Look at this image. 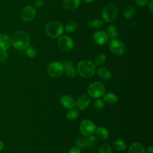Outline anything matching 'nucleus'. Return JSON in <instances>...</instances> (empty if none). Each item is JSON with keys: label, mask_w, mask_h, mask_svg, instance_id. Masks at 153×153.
Wrapping results in <instances>:
<instances>
[{"label": "nucleus", "mask_w": 153, "mask_h": 153, "mask_svg": "<svg viewBox=\"0 0 153 153\" xmlns=\"http://www.w3.org/2000/svg\"><path fill=\"white\" fill-rule=\"evenodd\" d=\"M11 44L17 50L26 49L29 44V36L25 31L16 32L12 36Z\"/></svg>", "instance_id": "nucleus-1"}, {"label": "nucleus", "mask_w": 153, "mask_h": 153, "mask_svg": "<svg viewBox=\"0 0 153 153\" xmlns=\"http://www.w3.org/2000/svg\"><path fill=\"white\" fill-rule=\"evenodd\" d=\"M96 68L93 63L87 60L79 62L77 65V71L83 78H91L95 72Z\"/></svg>", "instance_id": "nucleus-2"}, {"label": "nucleus", "mask_w": 153, "mask_h": 153, "mask_svg": "<svg viewBox=\"0 0 153 153\" xmlns=\"http://www.w3.org/2000/svg\"><path fill=\"white\" fill-rule=\"evenodd\" d=\"M87 92L90 97L93 98H99L105 94V87L102 82L94 81L88 85Z\"/></svg>", "instance_id": "nucleus-3"}, {"label": "nucleus", "mask_w": 153, "mask_h": 153, "mask_svg": "<svg viewBox=\"0 0 153 153\" xmlns=\"http://www.w3.org/2000/svg\"><path fill=\"white\" fill-rule=\"evenodd\" d=\"M45 30L50 37L56 38L62 35L63 32V27L59 22L51 21L47 25Z\"/></svg>", "instance_id": "nucleus-4"}, {"label": "nucleus", "mask_w": 153, "mask_h": 153, "mask_svg": "<svg viewBox=\"0 0 153 153\" xmlns=\"http://www.w3.org/2000/svg\"><path fill=\"white\" fill-rule=\"evenodd\" d=\"M117 15V8L116 6L112 4H108L102 11V18L107 22L114 21Z\"/></svg>", "instance_id": "nucleus-5"}, {"label": "nucleus", "mask_w": 153, "mask_h": 153, "mask_svg": "<svg viewBox=\"0 0 153 153\" xmlns=\"http://www.w3.org/2000/svg\"><path fill=\"white\" fill-rule=\"evenodd\" d=\"M47 71L50 76L58 77L62 75L64 71V66L59 62H53L48 65Z\"/></svg>", "instance_id": "nucleus-6"}, {"label": "nucleus", "mask_w": 153, "mask_h": 153, "mask_svg": "<svg viewBox=\"0 0 153 153\" xmlns=\"http://www.w3.org/2000/svg\"><path fill=\"white\" fill-rule=\"evenodd\" d=\"M109 48L110 51L117 56L123 54L126 50L124 44L120 40L117 39H112L109 42Z\"/></svg>", "instance_id": "nucleus-7"}, {"label": "nucleus", "mask_w": 153, "mask_h": 153, "mask_svg": "<svg viewBox=\"0 0 153 153\" xmlns=\"http://www.w3.org/2000/svg\"><path fill=\"white\" fill-rule=\"evenodd\" d=\"M79 130L82 135L88 136L95 131L96 126L92 121L90 120H84L80 124Z\"/></svg>", "instance_id": "nucleus-8"}, {"label": "nucleus", "mask_w": 153, "mask_h": 153, "mask_svg": "<svg viewBox=\"0 0 153 153\" xmlns=\"http://www.w3.org/2000/svg\"><path fill=\"white\" fill-rule=\"evenodd\" d=\"M35 13V10L32 6L27 5L22 10L20 13V17L24 21L29 22L33 19Z\"/></svg>", "instance_id": "nucleus-9"}, {"label": "nucleus", "mask_w": 153, "mask_h": 153, "mask_svg": "<svg viewBox=\"0 0 153 153\" xmlns=\"http://www.w3.org/2000/svg\"><path fill=\"white\" fill-rule=\"evenodd\" d=\"M59 47L64 51L71 50L74 46V42L72 39L67 36H62L59 39L57 42Z\"/></svg>", "instance_id": "nucleus-10"}, {"label": "nucleus", "mask_w": 153, "mask_h": 153, "mask_svg": "<svg viewBox=\"0 0 153 153\" xmlns=\"http://www.w3.org/2000/svg\"><path fill=\"white\" fill-rule=\"evenodd\" d=\"M90 99L89 96L86 94H82L79 96L75 102V106L78 110H84L89 105Z\"/></svg>", "instance_id": "nucleus-11"}, {"label": "nucleus", "mask_w": 153, "mask_h": 153, "mask_svg": "<svg viewBox=\"0 0 153 153\" xmlns=\"http://www.w3.org/2000/svg\"><path fill=\"white\" fill-rule=\"evenodd\" d=\"M94 41L99 45H105L108 41V36L106 33L103 31L96 32L93 36Z\"/></svg>", "instance_id": "nucleus-12"}, {"label": "nucleus", "mask_w": 153, "mask_h": 153, "mask_svg": "<svg viewBox=\"0 0 153 153\" xmlns=\"http://www.w3.org/2000/svg\"><path fill=\"white\" fill-rule=\"evenodd\" d=\"M61 105L66 109H72L75 106L74 99L69 95H64L60 97V100Z\"/></svg>", "instance_id": "nucleus-13"}, {"label": "nucleus", "mask_w": 153, "mask_h": 153, "mask_svg": "<svg viewBox=\"0 0 153 153\" xmlns=\"http://www.w3.org/2000/svg\"><path fill=\"white\" fill-rule=\"evenodd\" d=\"M63 65L64 66V71L68 77L73 78L76 76L77 71L70 62L66 61L63 63Z\"/></svg>", "instance_id": "nucleus-14"}, {"label": "nucleus", "mask_w": 153, "mask_h": 153, "mask_svg": "<svg viewBox=\"0 0 153 153\" xmlns=\"http://www.w3.org/2000/svg\"><path fill=\"white\" fill-rule=\"evenodd\" d=\"M11 44L10 36L6 34H0V50H8Z\"/></svg>", "instance_id": "nucleus-15"}, {"label": "nucleus", "mask_w": 153, "mask_h": 153, "mask_svg": "<svg viewBox=\"0 0 153 153\" xmlns=\"http://www.w3.org/2000/svg\"><path fill=\"white\" fill-rule=\"evenodd\" d=\"M81 0H63L62 5L63 7L68 10H74L79 5Z\"/></svg>", "instance_id": "nucleus-16"}, {"label": "nucleus", "mask_w": 153, "mask_h": 153, "mask_svg": "<svg viewBox=\"0 0 153 153\" xmlns=\"http://www.w3.org/2000/svg\"><path fill=\"white\" fill-rule=\"evenodd\" d=\"M129 153H145V149L143 145L139 142L132 143L128 149Z\"/></svg>", "instance_id": "nucleus-17"}, {"label": "nucleus", "mask_w": 153, "mask_h": 153, "mask_svg": "<svg viewBox=\"0 0 153 153\" xmlns=\"http://www.w3.org/2000/svg\"><path fill=\"white\" fill-rule=\"evenodd\" d=\"M97 75L103 79H109L112 77L111 72L105 67H100L97 71Z\"/></svg>", "instance_id": "nucleus-18"}, {"label": "nucleus", "mask_w": 153, "mask_h": 153, "mask_svg": "<svg viewBox=\"0 0 153 153\" xmlns=\"http://www.w3.org/2000/svg\"><path fill=\"white\" fill-rule=\"evenodd\" d=\"M96 134L97 136V137L102 140L107 139L109 136L108 130L103 127H100L96 129Z\"/></svg>", "instance_id": "nucleus-19"}, {"label": "nucleus", "mask_w": 153, "mask_h": 153, "mask_svg": "<svg viewBox=\"0 0 153 153\" xmlns=\"http://www.w3.org/2000/svg\"><path fill=\"white\" fill-rule=\"evenodd\" d=\"M113 148L117 151H123L127 148L126 142L122 139H117L115 140L113 143Z\"/></svg>", "instance_id": "nucleus-20"}, {"label": "nucleus", "mask_w": 153, "mask_h": 153, "mask_svg": "<svg viewBox=\"0 0 153 153\" xmlns=\"http://www.w3.org/2000/svg\"><path fill=\"white\" fill-rule=\"evenodd\" d=\"M104 100L108 103L114 104L118 101V97L114 93H107L104 94Z\"/></svg>", "instance_id": "nucleus-21"}, {"label": "nucleus", "mask_w": 153, "mask_h": 153, "mask_svg": "<svg viewBox=\"0 0 153 153\" xmlns=\"http://www.w3.org/2000/svg\"><path fill=\"white\" fill-rule=\"evenodd\" d=\"M135 14V10L131 5L127 6L124 10V16L127 19H132Z\"/></svg>", "instance_id": "nucleus-22"}, {"label": "nucleus", "mask_w": 153, "mask_h": 153, "mask_svg": "<svg viewBox=\"0 0 153 153\" xmlns=\"http://www.w3.org/2000/svg\"><path fill=\"white\" fill-rule=\"evenodd\" d=\"M103 22L99 19H93L87 22V26L90 28H99L103 25Z\"/></svg>", "instance_id": "nucleus-23"}, {"label": "nucleus", "mask_w": 153, "mask_h": 153, "mask_svg": "<svg viewBox=\"0 0 153 153\" xmlns=\"http://www.w3.org/2000/svg\"><path fill=\"white\" fill-rule=\"evenodd\" d=\"M87 137L85 136H79L75 140V144L79 148H84L87 146Z\"/></svg>", "instance_id": "nucleus-24"}, {"label": "nucleus", "mask_w": 153, "mask_h": 153, "mask_svg": "<svg viewBox=\"0 0 153 153\" xmlns=\"http://www.w3.org/2000/svg\"><path fill=\"white\" fill-rule=\"evenodd\" d=\"M79 115V111L76 109H69L67 112L66 116L69 120H75L78 118Z\"/></svg>", "instance_id": "nucleus-25"}, {"label": "nucleus", "mask_w": 153, "mask_h": 153, "mask_svg": "<svg viewBox=\"0 0 153 153\" xmlns=\"http://www.w3.org/2000/svg\"><path fill=\"white\" fill-rule=\"evenodd\" d=\"M106 60V56L105 54H100L99 56L96 57V58L94 60V66H100L103 65Z\"/></svg>", "instance_id": "nucleus-26"}, {"label": "nucleus", "mask_w": 153, "mask_h": 153, "mask_svg": "<svg viewBox=\"0 0 153 153\" xmlns=\"http://www.w3.org/2000/svg\"><path fill=\"white\" fill-rule=\"evenodd\" d=\"M98 143V139L97 136H91L89 137H87V146L89 148H94L97 145Z\"/></svg>", "instance_id": "nucleus-27"}, {"label": "nucleus", "mask_w": 153, "mask_h": 153, "mask_svg": "<svg viewBox=\"0 0 153 153\" xmlns=\"http://www.w3.org/2000/svg\"><path fill=\"white\" fill-rule=\"evenodd\" d=\"M105 107V103L102 99L96 100L93 104V108L96 111H101Z\"/></svg>", "instance_id": "nucleus-28"}, {"label": "nucleus", "mask_w": 153, "mask_h": 153, "mask_svg": "<svg viewBox=\"0 0 153 153\" xmlns=\"http://www.w3.org/2000/svg\"><path fill=\"white\" fill-rule=\"evenodd\" d=\"M107 35L111 38L116 37L118 35V31L114 25H109L107 29Z\"/></svg>", "instance_id": "nucleus-29"}, {"label": "nucleus", "mask_w": 153, "mask_h": 153, "mask_svg": "<svg viewBox=\"0 0 153 153\" xmlns=\"http://www.w3.org/2000/svg\"><path fill=\"white\" fill-rule=\"evenodd\" d=\"M99 153H112V148L109 145L104 143L102 144L98 149Z\"/></svg>", "instance_id": "nucleus-30"}, {"label": "nucleus", "mask_w": 153, "mask_h": 153, "mask_svg": "<svg viewBox=\"0 0 153 153\" xmlns=\"http://www.w3.org/2000/svg\"><path fill=\"white\" fill-rule=\"evenodd\" d=\"M76 28V24L74 22H70L65 26V30L67 32H74Z\"/></svg>", "instance_id": "nucleus-31"}, {"label": "nucleus", "mask_w": 153, "mask_h": 153, "mask_svg": "<svg viewBox=\"0 0 153 153\" xmlns=\"http://www.w3.org/2000/svg\"><path fill=\"white\" fill-rule=\"evenodd\" d=\"M26 53L27 56L29 57L33 58L36 54V49L34 47H33L32 46H30V47H27L26 48Z\"/></svg>", "instance_id": "nucleus-32"}, {"label": "nucleus", "mask_w": 153, "mask_h": 153, "mask_svg": "<svg viewBox=\"0 0 153 153\" xmlns=\"http://www.w3.org/2000/svg\"><path fill=\"white\" fill-rule=\"evenodd\" d=\"M8 59V53L6 50H1L0 51V62L5 63Z\"/></svg>", "instance_id": "nucleus-33"}, {"label": "nucleus", "mask_w": 153, "mask_h": 153, "mask_svg": "<svg viewBox=\"0 0 153 153\" xmlns=\"http://www.w3.org/2000/svg\"><path fill=\"white\" fill-rule=\"evenodd\" d=\"M134 3L136 5L139 7H145L148 1L147 0H134Z\"/></svg>", "instance_id": "nucleus-34"}, {"label": "nucleus", "mask_w": 153, "mask_h": 153, "mask_svg": "<svg viewBox=\"0 0 153 153\" xmlns=\"http://www.w3.org/2000/svg\"><path fill=\"white\" fill-rule=\"evenodd\" d=\"M44 4H45V2L44 0H35L33 2V5L37 8L41 7L44 6Z\"/></svg>", "instance_id": "nucleus-35"}, {"label": "nucleus", "mask_w": 153, "mask_h": 153, "mask_svg": "<svg viewBox=\"0 0 153 153\" xmlns=\"http://www.w3.org/2000/svg\"><path fill=\"white\" fill-rule=\"evenodd\" d=\"M69 153H81V152L78 148L73 147L70 149Z\"/></svg>", "instance_id": "nucleus-36"}, {"label": "nucleus", "mask_w": 153, "mask_h": 153, "mask_svg": "<svg viewBox=\"0 0 153 153\" xmlns=\"http://www.w3.org/2000/svg\"><path fill=\"white\" fill-rule=\"evenodd\" d=\"M146 153H153V148L152 146H150L147 148L146 150Z\"/></svg>", "instance_id": "nucleus-37"}, {"label": "nucleus", "mask_w": 153, "mask_h": 153, "mask_svg": "<svg viewBox=\"0 0 153 153\" xmlns=\"http://www.w3.org/2000/svg\"><path fill=\"white\" fill-rule=\"evenodd\" d=\"M152 0H151L149 2V9L151 10V12H152Z\"/></svg>", "instance_id": "nucleus-38"}, {"label": "nucleus", "mask_w": 153, "mask_h": 153, "mask_svg": "<svg viewBox=\"0 0 153 153\" xmlns=\"http://www.w3.org/2000/svg\"><path fill=\"white\" fill-rule=\"evenodd\" d=\"M3 148H4V143L2 141L0 140V151L3 149Z\"/></svg>", "instance_id": "nucleus-39"}, {"label": "nucleus", "mask_w": 153, "mask_h": 153, "mask_svg": "<svg viewBox=\"0 0 153 153\" xmlns=\"http://www.w3.org/2000/svg\"><path fill=\"white\" fill-rule=\"evenodd\" d=\"M82 1L85 2H87V3H90V2H93L94 0H82Z\"/></svg>", "instance_id": "nucleus-40"}, {"label": "nucleus", "mask_w": 153, "mask_h": 153, "mask_svg": "<svg viewBox=\"0 0 153 153\" xmlns=\"http://www.w3.org/2000/svg\"><path fill=\"white\" fill-rule=\"evenodd\" d=\"M91 153H94V152H91Z\"/></svg>", "instance_id": "nucleus-41"}]
</instances>
